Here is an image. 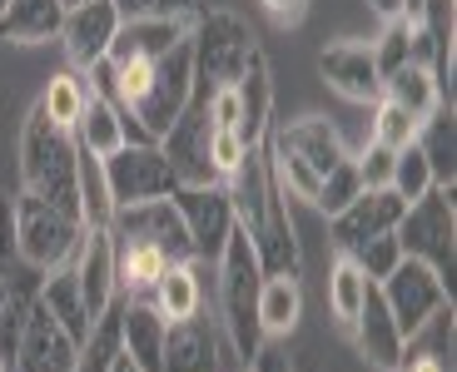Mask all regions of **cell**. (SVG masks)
I'll list each match as a JSON object with an SVG mask.
<instances>
[{
    "label": "cell",
    "mask_w": 457,
    "mask_h": 372,
    "mask_svg": "<svg viewBox=\"0 0 457 372\" xmlns=\"http://www.w3.org/2000/svg\"><path fill=\"white\" fill-rule=\"evenodd\" d=\"M75 145L80 149H90V154H114L120 145H135V129L125 124V114L114 110L110 100H104L100 90L90 85V100H85V114H80V124H75Z\"/></svg>",
    "instance_id": "603a6c76"
},
{
    "label": "cell",
    "mask_w": 457,
    "mask_h": 372,
    "mask_svg": "<svg viewBox=\"0 0 457 372\" xmlns=\"http://www.w3.org/2000/svg\"><path fill=\"white\" fill-rule=\"evenodd\" d=\"M403 5H408V15H412V11H418V5H423V0H403Z\"/></svg>",
    "instance_id": "bcb514c9"
},
{
    "label": "cell",
    "mask_w": 457,
    "mask_h": 372,
    "mask_svg": "<svg viewBox=\"0 0 457 372\" xmlns=\"http://www.w3.org/2000/svg\"><path fill=\"white\" fill-rule=\"evenodd\" d=\"M263 11L274 15L278 25H298L303 11H309V0H263Z\"/></svg>",
    "instance_id": "b9f144b4"
},
{
    "label": "cell",
    "mask_w": 457,
    "mask_h": 372,
    "mask_svg": "<svg viewBox=\"0 0 457 372\" xmlns=\"http://www.w3.org/2000/svg\"><path fill=\"white\" fill-rule=\"evenodd\" d=\"M5 5H11V0H0V11H5Z\"/></svg>",
    "instance_id": "c3c4849f"
},
{
    "label": "cell",
    "mask_w": 457,
    "mask_h": 372,
    "mask_svg": "<svg viewBox=\"0 0 457 372\" xmlns=\"http://www.w3.org/2000/svg\"><path fill=\"white\" fill-rule=\"evenodd\" d=\"M40 303H46L50 313H55V323L65 327L70 338H75V343H85V333H90V313H85V298H80L75 259L46 273V283H40Z\"/></svg>",
    "instance_id": "d4e9b609"
},
{
    "label": "cell",
    "mask_w": 457,
    "mask_h": 372,
    "mask_svg": "<svg viewBox=\"0 0 457 372\" xmlns=\"http://www.w3.org/2000/svg\"><path fill=\"white\" fill-rule=\"evenodd\" d=\"M398 372H443V362L437 358H412V362H403Z\"/></svg>",
    "instance_id": "ee69618b"
},
{
    "label": "cell",
    "mask_w": 457,
    "mask_h": 372,
    "mask_svg": "<svg viewBox=\"0 0 457 372\" xmlns=\"http://www.w3.org/2000/svg\"><path fill=\"white\" fill-rule=\"evenodd\" d=\"M418 149H423L437 189H453V179H457V120H453V104H437V110L418 124Z\"/></svg>",
    "instance_id": "cb8c5ba5"
},
{
    "label": "cell",
    "mask_w": 457,
    "mask_h": 372,
    "mask_svg": "<svg viewBox=\"0 0 457 372\" xmlns=\"http://www.w3.org/2000/svg\"><path fill=\"white\" fill-rule=\"evenodd\" d=\"M388 189L398 194L403 203L423 199V194L433 189V169H428V159H423V149H418V139H412V145H403L398 154H393V179H388Z\"/></svg>",
    "instance_id": "d6a6232c"
},
{
    "label": "cell",
    "mask_w": 457,
    "mask_h": 372,
    "mask_svg": "<svg viewBox=\"0 0 457 372\" xmlns=\"http://www.w3.org/2000/svg\"><path fill=\"white\" fill-rule=\"evenodd\" d=\"M75 164H80V145L70 129H60L40 104L25 114L21 124V179L25 194L55 203L65 214H80V194H75Z\"/></svg>",
    "instance_id": "7a4b0ae2"
},
{
    "label": "cell",
    "mask_w": 457,
    "mask_h": 372,
    "mask_svg": "<svg viewBox=\"0 0 457 372\" xmlns=\"http://www.w3.org/2000/svg\"><path fill=\"white\" fill-rule=\"evenodd\" d=\"M269 120H274V79H269V60L253 55L239 79V139L249 149H259L274 129Z\"/></svg>",
    "instance_id": "d6986e66"
},
{
    "label": "cell",
    "mask_w": 457,
    "mask_h": 372,
    "mask_svg": "<svg viewBox=\"0 0 457 372\" xmlns=\"http://www.w3.org/2000/svg\"><path fill=\"white\" fill-rule=\"evenodd\" d=\"M253 372H294V362L278 348V338H263V348L253 352Z\"/></svg>",
    "instance_id": "ab89813d"
},
{
    "label": "cell",
    "mask_w": 457,
    "mask_h": 372,
    "mask_svg": "<svg viewBox=\"0 0 457 372\" xmlns=\"http://www.w3.org/2000/svg\"><path fill=\"white\" fill-rule=\"evenodd\" d=\"M412 139H418V120H412L408 110H398L393 100H378V110H373V145L403 149V145H412Z\"/></svg>",
    "instance_id": "d590c367"
},
{
    "label": "cell",
    "mask_w": 457,
    "mask_h": 372,
    "mask_svg": "<svg viewBox=\"0 0 457 372\" xmlns=\"http://www.w3.org/2000/svg\"><path fill=\"white\" fill-rule=\"evenodd\" d=\"M104 179H110V199L114 209L125 203H149V199H170L179 189L170 159L154 139H139V145H120L114 154H104Z\"/></svg>",
    "instance_id": "9c48e42d"
},
{
    "label": "cell",
    "mask_w": 457,
    "mask_h": 372,
    "mask_svg": "<svg viewBox=\"0 0 457 372\" xmlns=\"http://www.w3.org/2000/svg\"><path fill=\"white\" fill-rule=\"evenodd\" d=\"M120 21H195L199 0H114Z\"/></svg>",
    "instance_id": "8d00e7d4"
},
{
    "label": "cell",
    "mask_w": 457,
    "mask_h": 372,
    "mask_svg": "<svg viewBox=\"0 0 457 372\" xmlns=\"http://www.w3.org/2000/svg\"><path fill=\"white\" fill-rule=\"evenodd\" d=\"M65 25V0H11L0 11V35L11 45H46Z\"/></svg>",
    "instance_id": "7402d4cb"
},
{
    "label": "cell",
    "mask_w": 457,
    "mask_h": 372,
    "mask_svg": "<svg viewBox=\"0 0 457 372\" xmlns=\"http://www.w3.org/2000/svg\"><path fill=\"white\" fill-rule=\"evenodd\" d=\"M263 149H269V159H274L278 184H284V189H294L298 199H309V203H313V194H319L323 174H328L333 164H343V159H348L338 129H333L323 114H303V120L274 129V135L263 139Z\"/></svg>",
    "instance_id": "3957f363"
},
{
    "label": "cell",
    "mask_w": 457,
    "mask_h": 372,
    "mask_svg": "<svg viewBox=\"0 0 457 372\" xmlns=\"http://www.w3.org/2000/svg\"><path fill=\"white\" fill-rule=\"evenodd\" d=\"M319 75L328 79V90H338L343 100H353V104L383 100V75L373 65V45H353V40L328 45L319 55Z\"/></svg>",
    "instance_id": "9a60e30c"
},
{
    "label": "cell",
    "mask_w": 457,
    "mask_h": 372,
    "mask_svg": "<svg viewBox=\"0 0 457 372\" xmlns=\"http://www.w3.org/2000/svg\"><path fill=\"white\" fill-rule=\"evenodd\" d=\"M120 352H125V298H114L90 323L80 352H75V372H110Z\"/></svg>",
    "instance_id": "484cf974"
},
{
    "label": "cell",
    "mask_w": 457,
    "mask_h": 372,
    "mask_svg": "<svg viewBox=\"0 0 457 372\" xmlns=\"http://www.w3.org/2000/svg\"><path fill=\"white\" fill-rule=\"evenodd\" d=\"M195 21H120L110 40V55L114 65H129V60H149V55H164L170 45H179L184 35H189Z\"/></svg>",
    "instance_id": "ffe728a7"
},
{
    "label": "cell",
    "mask_w": 457,
    "mask_h": 372,
    "mask_svg": "<svg viewBox=\"0 0 457 372\" xmlns=\"http://www.w3.org/2000/svg\"><path fill=\"white\" fill-rule=\"evenodd\" d=\"M378 293H383V303H388V313H393L403 338H418V333L453 303V288H447L428 263L408 259V253H403V263L388 278L378 283Z\"/></svg>",
    "instance_id": "ba28073f"
},
{
    "label": "cell",
    "mask_w": 457,
    "mask_h": 372,
    "mask_svg": "<svg viewBox=\"0 0 457 372\" xmlns=\"http://www.w3.org/2000/svg\"><path fill=\"white\" fill-rule=\"evenodd\" d=\"M189 50H195V79L219 90V85H239L249 60L259 55L249 25L234 11H199L189 25Z\"/></svg>",
    "instance_id": "5b68a950"
},
{
    "label": "cell",
    "mask_w": 457,
    "mask_h": 372,
    "mask_svg": "<svg viewBox=\"0 0 457 372\" xmlns=\"http://www.w3.org/2000/svg\"><path fill=\"white\" fill-rule=\"evenodd\" d=\"M11 203H15V259H25L40 273H50V269L75 259V248H80V238H85L80 214H65V209L35 199V194H21V199H11Z\"/></svg>",
    "instance_id": "52a82bcc"
},
{
    "label": "cell",
    "mask_w": 457,
    "mask_h": 372,
    "mask_svg": "<svg viewBox=\"0 0 457 372\" xmlns=\"http://www.w3.org/2000/svg\"><path fill=\"white\" fill-rule=\"evenodd\" d=\"M110 372H139V362L129 358V352H120V358H114V368Z\"/></svg>",
    "instance_id": "f6af8a7d"
},
{
    "label": "cell",
    "mask_w": 457,
    "mask_h": 372,
    "mask_svg": "<svg viewBox=\"0 0 457 372\" xmlns=\"http://www.w3.org/2000/svg\"><path fill=\"white\" fill-rule=\"evenodd\" d=\"M403 209H408V203H403L393 189H363L348 209H338V214L328 219V238L338 244V253H353L358 244H368V238L393 234L398 219H403Z\"/></svg>",
    "instance_id": "4fadbf2b"
},
{
    "label": "cell",
    "mask_w": 457,
    "mask_h": 372,
    "mask_svg": "<svg viewBox=\"0 0 457 372\" xmlns=\"http://www.w3.org/2000/svg\"><path fill=\"white\" fill-rule=\"evenodd\" d=\"M383 100H393L398 110H408L412 120L423 124L428 114L443 104V95H437L433 70H428L423 60H408V65H398L393 75H383Z\"/></svg>",
    "instance_id": "4316f807"
},
{
    "label": "cell",
    "mask_w": 457,
    "mask_h": 372,
    "mask_svg": "<svg viewBox=\"0 0 457 372\" xmlns=\"http://www.w3.org/2000/svg\"><path fill=\"white\" fill-rule=\"evenodd\" d=\"M244 154H249V145L239 139V129H214V139H209V159H214L219 179H228V174L239 169Z\"/></svg>",
    "instance_id": "f35d334b"
},
{
    "label": "cell",
    "mask_w": 457,
    "mask_h": 372,
    "mask_svg": "<svg viewBox=\"0 0 457 372\" xmlns=\"http://www.w3.org/2000/svg\"><path fill=\"white\" fill-rule=\"evenodd\" d=\"M253 318H259L263 338H288L298 327V318H303V288H298V278H288V273H263Z\"/></svg>",
    "instance_id": "44dd1931"
},
{
    "label": "cell",
    "mask_w": 457,
    "mask_h": 372,
    "mask_svg": "<svg viewBox=\"0 0 457 372\" xmlns=\"http://www.w3.org/2000/svg\"><path fill=\"white\" fill-rule=\"evenodd\" d=\"M204 263L199 259H184V263H170V269L154 278V288L145 293V303L164 318V323H179V318H195L204 313V278H199Z\"/></svg>",
    "instance_id": "ac0fdd59"
},
{
    "label": "cell",
    "mask_w": 457,
    "mask_h": 372,
    "mask_svg": "<svg viewBox=\"0 0 457 372\" xmlns=\"http://www.w3.org/2000/svg\"><path fill=\"white\" fill-rule=\"evenodd\" d=\"M75 278H80V298L90 323L104 313V308L120 298V283H114V248L104 228H85L80 248H75Z\"/></svg>",
    "instance_id": "e0dca14e"
},
{
    "label": "cell",
    "mask_w": 457,
    "mask_h": 372,
    "mask_svg": "<svg viewBox=\"0 0 457 372\" xmlns=\"http://www.w3.org/2000/svg\"><path fill=\"white\" fill-rule=\"evenodd\" d=\"M393 154H398V149H383V145H373V139H368V149L353 159L363 189H388V179H393Z\"/></svg>",
    "instance_id": "74e56055"
},
{
    "label": "cell",
    "mask_w": 457,
    "mask_h": 372,
    "mask_svg": "<svg viewBox=\"0 0 457 372\" xmlns=\"http://www.w3.org/2000/svg\"><path fill=\"white\" fill-rule=\"evenodd\" d=\"M368 288H373V283L363 278V269H358V263L343 253V259L333 263V273H328V308H333V318H338L343 327L358 318V308H363Z\"/></svg>",
    "instance_id": "4dcf8cb0"
},
{
    "label": "cell",
    "mask_w": 457,
    "mask_h": 372,
    "mask_svg": "<svg viewBox=\"0 0 457 372\" xmlns=\"http://www.w3.org/2000/svg\"><path fill=\"white\" fill-rule=\"evenodd\" d=\"M65 5H80V0H65Z\"/></svg>",
    "instance_id": "681fc988"
},
{
    "label": "cell",
    "mask_w": 457,
    "mask_h": 372,
    "mask_svg": "<svg viewBox=\"0 0 457 372\" xmlns=\"http://www.w3.org/2000/svg\"><path fill=\"white\" fill-rule=\"evenodd\" d=\"M348 333H353L358 358H363L368 368L398 372L403 362H408V358H403V352H408V338L398 333V323H393L388 303H383V293H378V283L368 288V298H363V308H358V318L348 323Z\"/></svg>",
    "instance_id": "5bb4252c"
},
{
    "label": "cell",
    "mask_w": 457,
    "mask_h": 372,
    "mask_svg": "<svg viewBox=\"0 0 457 372\" xmlns=\"http://www.w3.org/2000/svg\"><path fill=\"white\" fill-rule=\"evenodd\" d=\"M15 259V203L0 199V263Z\"/></svg>",
    "instance_id": "60d3db41"
},
{
    "label": "cell",
    "mask_w": 457,
    "mask_h": 372,
    "mask_svg": "<svg viewBox=\"0 0 457 372\" xmlns=\"http://www.w3.org/2000/svg\"><path fill=\"white\" fill-rule=\"evenodd\" d=\"M120 30V11L114 0H80L65 5V25H60V45H65L70 70H90L110 55V40Z\"/></svg>",
    "instance_id": "8fae6325"
},
{
    "label": "cell",
    "mask_w": 457,
    "mask_h": 372,
    "mask_svg": "<svg viewBox=\"0 0 457 372\" xmlns=\"http://www.w3.org/2000/svg\"><path fill=\"white\" fill-rule=\"evenodd\" d=\"M228 203H234V219H239L244 238L253 244L259 253V269L263 273H288L298 278V238H294V219H288V199H284V184L274 174V159L269 149H249L239 159V169L224 179Z\"/></svg>",
    "instance_id": "6da1fadb"
},
{
    "label": "cell",
    "mask_w": 457,
    "mask_h": 372,
    "mask_svg": "<svg viewBox=\"0 0 457 372\" xmlns=\"http://www.w3.org/2000/svg\"><path fill=\"white\" fill-rule=\"evenodd\" d=\"M85 100H90V75H85V70H60V75H50L46 95H40V110H46L60 129L75 135V124H80V114H85Z\"/></svg>",
    "instance_id": "f546056e"
},
{
    "label": "cell",
    "mask_w": 457,
    "mask_h": 372,
    "mask_svg": "<svg viewBox=\"0 0 457 372\" xmlns=\"http://www.w3.org/2000/svg\"><path fill=\"white\" fill-rule=\"evenodd\" d=\"M75 194H80V219L85 228H104L114 214V199H110V179H104V159L80 149V164H75Z\"/></svg>",
    "instance_id": "f1b7e54d"
},
{
    "label": "cell",
    "mask_w": 457,
    "mask_h": 372,
    "mask_svg": "<svg viewBox=\"0 0 457 372\" xmlns=\"http://www.w3.org/2000/svg\"><path fill=\"white\" fill-rule=\"evenodd\" d=\"M0 372H11V362H5V358H0Z\"/></svg>",
    "instance_id": "7dc6e473"
},
{
    "label": "cell",
    "mask_w": 457,
    "mask_h": 372,
    "mask_svg": "<svg viewBox=\"0 0 457 372\" xmlns=\"http://www.w3.org/2000/svg\"><path fill=\"white\" fill-rule=\"evenodd\" d=\"M75 352H80V343L55 323L46 303H35V313L21 327V343H15L11 372H75Z\"/></svg>",
    "instance_id": "7c38bea8"
},
{
    "label": "cell",
    "mask_w": 457,
    "mask_h": 372,
    "mask_svg": "<svg viewBox=\"0 0 457 372\" xmlns=\"http://www.w3.org/2000/svg\"><path fill=\"white\" fill-rule=\"evenodd\" d=\"M348 259L363 269L368 283H383V278H388V273L403 263V244H398V234H378V238H368V244H358Z\"/></svg>",
    "instance_id": "e575fe53"
},
{
    "label": "cell",
    "mask_w": 457,
    "mask_h": 372,
    "mask_svg": "<svg viewBox=\"0 0 457 372\" xmlns=\"http://www.w3.org/2000/svg\"><path fill=\"white\" fill-rule=\"evenodd\" d=\"M160 372H219V327L204 313L164 323Z\"/></svg>",
    "instance_id": "2e32d148"
},
{
    "label": "cell",
    "mask_w": 457,
    "mask_h": 372,
    "mask_svg": "<svg viewBox=\"0 0 457 372\" xmlns=\"http://www.w3.org/2000/svg\"><path fill=\"white\" fill-rule=\"evenodd\" d=\"M219 318H224V338L234 348V358L249 368L253 352L263 348V333H259V318H253V303H259V283H263V269H259V253L253 244L244 238V228H234L219 253Z\"/></svg>",
    "instance_id": "277c9868"
},
{
    "label": "cell",
    "mask_w": 457,
    "mask_h": 372,
    "mask_svg": "<svg viewBox=\"0 0 457 372\" xmlns=\"http://www.w3.org/2000/svg\"><path fill=\"white\" fill-rule=\"evenodd\" d=\"M398 244L408 259L428 263L437 278L453 288V259H457V209H453V189H428L423 199H412L398 219Z\"/></svg>",
    "instance_id": "8992f818"
},
{
    "label": "cell",
    "mask_w": 457,
    "mask_h": 372,
    "mask_svg": "<svg viewBox=\"0 0 457 372\" xmlns=\"http://www.w3.org/2000/svg\"><path fill=\"white\" fill-rule=\"evenodd\" d=\"M412 45H418V21H412V15H393V21L383 25V35H378V45H373L378 75H393L398 65H408Z\"/></svg>",
    "instance_id": "1f68e13d"
},
{
    "label": "cell",
    "mask_w": 457,
    "mask_h": 372,
    "mask_svg": "<svg viewBox=\"0 0 457 372\" xmlns=\"http://www.w3.org/2000/svg\"><path fill=\"white\" fill-rule=\"evenodd\" d=\"M125 352L139 362V372H160L164 352V318L145 298H125Z\"/></svg>",
    "instance_id": "83f0119b"
},
{
    "label": "cell",
    "mask_w": 457,
    "mask_h": 372,
    "mask_svg": "<svg viewBox=\"0 0 457 372\" xmlns=\"http://www.w3.org/2000/svg\"><path fill=\"white\" fill-rule=\"evenodd\" d=\"M368 5H373L383 21H393V15H408V5H403V0H368Z\"/></svg>",
    "instance_id": "7bdbcfd3"
},
{
    "label": "cell",
    "mask_w": 457,
    "mask_h": 372,
    "mask_svg": "<svg viewBox=\"0 0 457 372\" xmlns=\"http://www.w3.org/2000/svg\"><path fill=\"white\" fill-rule=\"evenodd\" d=\"M363 194V179H358V164H353V154L343 159V164H333L328 174H323V184H319V194H313V209H323V214H338V209H348V203Z\"/></svg>",
    "instance_id": "836d02e7"
},
{
    "label": "cell",
    "mask_w": 457,
    "mask_h": 372,
    "mask_svg": "<svg viewBox=\"0 0 457 372\" xmlns=\"http://www.w3.org/2000/svg\"><path fill=\"white\" fill-rule=\"evenodd\" d=\"M170 203L179 209L184 228H189L195 259L214 269L219 253H224V244H228V234L239 228L234 203H228V189H224V184H179V189L170 194Z\"/></svg>",
    "instance_id": "30bf717a"
}]
</instances>
